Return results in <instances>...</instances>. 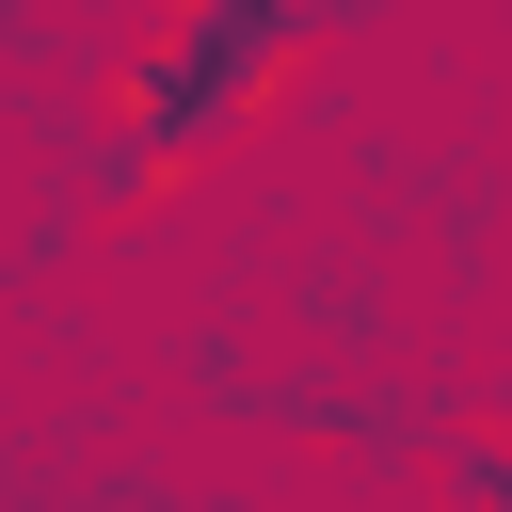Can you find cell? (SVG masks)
Instances as JSON below:
<instances>
[{"instance_id": "obj_1", "label": "cell", "mask_w": 512, "mask_h": 512, "mask_svg": "<svg viewBox=\"0 0 512 512\" xmlns=\"http://www.w3.org/2000/svg\"><path fill=\"white\" fill-rule=\"evenodd\" d=\"M336 32V0H176L160 48L112 80V144H96V192H160L176 160H208L224 128H256V96Z\"/></svg>"}]
</instances>
